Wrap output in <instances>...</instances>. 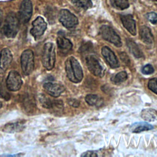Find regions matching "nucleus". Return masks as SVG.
Listing matches in <instances>:
<instances>
[{"mask_svg": "<svg viewBox=\"0 0 157 157\" xmlns=\"http://www.w3.org/2000/svg\"><path fill=\"white\" fill-rule=\"evenodd\" d=\"M58 48L61 53L66 54L70 52L72 47L71 42L64 36H59L57 39Z\"/></svg>", "mask_w": 157, "mask_h": 157, "instance_id": "f3484780", "label": "nucleus"}, {"mask_svg": "<svg viewBox=\"0 0 157 157\" xmlns=\"http://www.w3.org/2000/svg\"><path fill=\"white\" fill-rule=\"evenodd\" d=\"M65 69L67 78L74 83H79L83 78V71L78 61L73 56L65 62Z\"/></svg>", "mask_w": 157, "mask_h": 157, "instance_id": "f257e3e1", "label": "nucleus"}, {"mask_svg": "<svg viewBox=\"0 0 157 157\" xmlns=\"http://www.w3.org/2000/svg\"><path fill=\"white\" fill-rule=\"evenodd\" d=\"M101 53L111 67L116 68L119 67L120 64L115 53L108 47H103L101 50Z\"/></svg>", "mask_w": 157, "mask_h": 157, "instance_id": "f8f14e48", "label": "nucleus"}, {"mask_svg": "<svg viewBox=\"0 0 157 157\" xmlns=\"http://www.w3.org/2000/svg\"><path fill=\"white\" fill-rule=\"evenodd\" d=\"M22 104L23 107L26 113L29 114L35 112L36 108V102L33 95L30 94H26L23 98Z\"/></svg>", "mask_w": 157, "mask_h": 157, "instance_id": "2eb2a0df", "label": "nucleus"}, {"mask_svg": "<svg viewBox=\"0 0 157 157\" xmlns=\"http://www.w3.org/2000/svg\"><path fill=\"white\" fill-rule=\"evenodd\" d=\"M86 64L89 71L94 75L102 77L104 75V69L98 59L94 55L86 57Z\"/></svg>", "mask_w": 157, "mask_h": 157, "instance_id": "0eeeda50", "label": "nucleus"}, {"mask_svg": "<svg viewBox=\"0 0 157 157\" xmlns=\"http://www.w3.org/2000/svg\"><path fill=\"white\" fill-rule=\"evenodd\" d=\"M147 20L151 22L152 24L157 23V13L155 12H149L147 13Z\"/></svg>", "mask_w": 157, "mask_h": 157, "instance_id": "c756f323", "label": "nucleus"}, {"mask_svg": "<svg viewBox=\"0 0 157 157\" xmlns=\"http://www.w3.org/2000/svg\"><path fill=\"white\" fill-rule=\"evenodd\" d=\"M154 72V69L153 67V66L150 64H148L145 66H144L142 68V72L144 74H151L152 73H153Z\"/></svg>", "mask_w": 157, "mask_h": 157, "instance_id": "7c9ffc66", "label": "nucleus"}, {"mask_svg": "<svg viewBox=\"0 0 157 157\" xmlns=\"http://www.w3.org/2000/svg\"><path fill=\"white\" fill-rule=\"evenodd\" d=\"M47 28V23L41 17H37L32 23V28L30 33L32 36L37 38L41 36L45 32Z\"/></svg>", "mask_w": 157, "mask_h": 157, "instance_id": "9d476101", "label": "nucleus"}, {"mask_svg": "<svg viewBox=\"0 0 157 157\" xmlns=\"http://www.w3.org/2000/svg\"><path fill=\"white\" fill-rule=\"evenodd\" d=\"M128 78L127 73L125 71H121L117 73L112 77L111 80L113 83H120L125 81Z\"/></svg>", "mask_w": 157, "mask_h": 157, "instance_id": "393cba45", "label": "nucleus"}, {"mask_svg": "<svg viewBox=\"0 0 157 157\" xmlns=\"http://www.w3.org/2000/svg\"><path fill=\"white\" fill-rule=\"evenodd\" d=\"M12 61V55L7 48H3L0 53V69L5 71L10 65Z\"/></svg>", "mask_w": 157, "mask_h": 157, "instance_id": "ddd939ff", "label": "nucleus"}, {"mask_svg": "<svg viewBox=\"0 0 157 157\" xmlns=\"http://www.w3.org/2000/svg\"><path fill=\"white\" fill-rule=\"evenodd\" d=\"M8 88L3 82L0 83V96L6 100H9L10 99V95L8 92Z\"/></svg>", "mask_w": 157, "mask_h": 157, "instance_id": "bb28decb", "label": "nucleus"}, {"mask_svg": "<svg viewBox=\"0 0 157 157\" xmlns=\"http://www.w3.org/2000/svg\"><path fill=\"white\" fill-rule=\"evenodd\" d=\"M148 86L150 90L157 94V78H151L148 81Z\"/></svg>", "mask_w": 157, "mask_h": 157, "instance_id": "c85d7f7f", "label": "nucleus"}, {"mask_svg": "<svg viewBox=\"0 0 157 157\" xmlns=\"http://www.w3.org/2000/svg\"><path fill=\"white\" fill-rule=\"evenodd\" d=\"M100 34L104 39L113 44L117 47L122 45L120 37L113 28L107 25H102L100 28Z\"/></svg>", "mask_w": 157, "mask_h": 157, "instance_id": "39448f33", "label": "nucleus"}, {"mask_svg": "<svg viewBox=\"0 0 157 157\" xmlns=\"http://www.w3.org/2000/svg\"><path fill=\"white\" fill-rule=\"evenodd\" d=\"M19 29V18L14 12H10L6 16L3 33L7 37H14Z\"/></svg>", "mask_w": 157, "mask_h": 157, "instance_id": "f03ea898", "label": "nucleus"}, {"mask_svg": "<svg viewBox=\"0 0 157 157\" xmlns=\"http://www.w3.org/2000/svg\"><path fill=\"white\" fill-rule=\"evenodd\" d=\"M38 99L42 106L46 109H51L52 100L50 99L48 97L43 94H40L38 96Z\"/></svg>", "mask_w": 157, "mask_h": 157, "instance_id": "a878e982", "label": "nucleus"}, {"mask_svg": "<svg viewBox=\"0 0 157 157\" xmlns=\"http://www.w3.org/2000/svg\"><path fill=\"white\" fill-rule=\"evenodd\" d=\"M127 46L130 52L136 58H139L143 56V53L139 47V46L132 40L127 39L126 40Z\"/></svg>", "mask_w": 157, "mask_h": 157, "instance_id": "aec40b11", "label": "nucleus"}, {"mask_svg": "<svg viewBox=\"0 0 157 157\" xmlns=\"http://www.w3.org/2000/svg\"><path fill=\"white\" fill-rule=\"evenodd\" d=\"M59 21L67 29L74 28L78 23L77 17L67 9H61L59 11Z\"/></svg>", "mask_w": 157, "mask_h": 157, "instance_id": "423d86ee", "label": "nucleus"}, {"mask_svg": "<svg viewBox=\"0 0 157 157\" xmlns=\"http://www.w3.org/2000/svg\"><path fill=\"white\" fill-rule=\"evenodd\" d=\"M33 13V4L31 0H23L20 6L18 18L22 23H27Z\"/></svg>", "mask_w": 157, "mask_h": 157, "instance_id": "6e6552de", "label": "nucleus"}, {"mask_svg": "<svg viewBox=\"0 0 157 157\" xmlns=\"http://www.w3.org/2000/svg\"><path fill=\"white\" fill-rule=\"evenodd\" d=\"M120 58L121 59V61L125 63L126 64L128 65L130 63V60H129V58L128 57V56L124 52H122L120 54Z\"/></svg>", "mask_w": 157, "mask_h": 157, "instance_id": "2f4dec72", "label": "nucleus"}, {"mask_svg": "<svg viewBox=\"0 0 157 157\" xmlns=\"http://www.w3.org/2000/svg\"><path fill=\"white\" fill-rule=\"evenodd\" d=\"M43 87L45 91L50 96L57 98L64 91L65 88L63 85L57 83L46 82L44 84Z\"/></svg>", "mask_w": 157, "mask_h": 157, "instance_id": "9b49d317", "label": "nucleus"}, {"mask_svg": "<svg viewBox=\"0 0 157 157\" xmlns=\"http://www.w3.org/2000/svg\"><path fill=\"white\" fill-rule=\"evenodd\" d=\"M67 102H68V104L70 105H71V106H72L74 107H78L79 104H80V102H79V101L78 100H77L75 99H74V98H69V99H67Z\"/></svg>", "mask_w": 157, "mask_h": 157, "instance_id": "473e14b6", "label": "nucleus"}, {"mask_svg": "<svg viewBox=\"0 0 157 157\" xmlns=\"http://www.w3.org/2000/svg\"><path fill=\"white\" fill-rule=\"evenodd\" d=\"M141 117L145 121H154L157 118V111L153 109H144L141 112Z\"/></svg>", "mask_w": 157, "mask_h": 157, "instance_id": "412c9836", "label": "nucleus"}, {"mask_svg": "<svg viewBox=\"0 0 157 157\" xmlns=\"http://www.w3.org/2000/svg\"><path fill=\"white\" fill-rule=\"evenodd\" d=\"M1 107H2V103L1 102H0V108H1Z\"/></svg>", "mask_w": 157, "mask_h": 157, "instance_id": "c9c22d12", "label": "nucleus"}, {"mask_svg": "<svg viewBox=\"0 0 157 157\" xmlns=\"http://www.w3.org/2000/svg\"><path fill=\"white\" fill-rule=\"evenodd\" d=\"M24 128L23 123L21 121H15L13 123H9L4 126V131L7 132H16L21 131Z\"/></svg>", "mask_w": 157, "mask_h": 157, "instance_id": "6ab92c4d", "label": "nucleus"}, {"mask_svg": "<svg viewBox=\"0 0 157 157\" xmlns=\"http://www.w3.org/2000/svg\"><path fill=\"white\" fill-rule=\"evenodd\" d=\"M153 128V126L145 122H136L130 127V131L134 133H139L145 131L151 130Z\"/></svg>", "mask_w": 157, "mask_h": 157, "instance_id": "a211bd4d", "label": "nucleus"}, {"mask_svg": "<svg viewBox=\"0 0 157 157\" xmlns=\"http://www.w3.org/2000/svg\"><path fill=\"white\" fill-rule=\"evenodd\" d=\"M2 17H3L2 12L1 9H0V27H1V24H2Z\"/></svg>", "mask_w": 157, "mask_h": 157, "instance_id": "f704fd0d", "label": "nucleus"}, {"mask_svg": "<svg viewBox=\"0 0 157 157\" xmlns=\"http://www.w3.org/2000/svg\"><path fill=\"white\" fill-rule=\"evenodd\" d=\"M110 1L112 6L120 10L126 9L129 6L128 0H110Z\"/></svg>", "mask_w": 157, "mask_h": 157, "instance_id": "5701e85b", "label": "nucleus"}, {"mask_svg": "<svg viewBox=\"0 0 157 157\" xmlns=\"http://www.w3.org/2000/svg\"><path fill=\"white\" fill-rule=\"evenodd\" d=\"M121 23L126 30L132 36L136 34V22L131 15H122L120 17Z\"/></svg>", "mask_w": 157, "mask_h": 157, "instance_id": "4468645a", "label": "nucleus"}, {"mask_svg": "<svg viewBox=\"0 0 157 157\" xmlns=\"http://www.w3.org/2000/svg\"><path fill=\"white\" fill-rule=\"evenodd\" d=\"M51 109H53L56 112L61 111L63 109V102L60 100H52Z\"/></svg>", "mask_w": 157, "mask_h": 157, "instance_id": "cd10ccee", "label": "nucleus"}, {"mask_svg": "<svg viewBox=\"0 0 157 157\" xmlns=\"http://www.w3.org/2000/svg\"><path fill=\"white\" fill-rule=\"evenodd\" d=\"M42 62L44 67L50 71L52 70L55 63V45L52 42L46 43L43 48Z\"/></svg>", "mask_w": 157, "mask_h": 157, "instance_id": "7ed1b4c3", "label": "nucleus"}, {"mask_svg": "<svg viewBox=\"0 0 157 157\" xmlns=\"http://www.w3.org/2000/svg\"><path fill=\"white\" fill-rule=\"evenodd\" d=\"M82 156H99V155L97 153V151H87L84 152L83 154L81 155Z\"/></svg>", "mask_w": 157, "mask_h": 157, "instance_id": "72a5a7b5", "label": "nucleus"}, {"mask_svg": "<svg viewBox=\"0 0 157 157\" xmlns=\"http://www.w3.org/2000/svg\"><path fill=\"white\" fill-rule=\"evenodd\" d=\"M85 101L87 104L91 106H100L103 103L102 99L96 94H90L86 96Z\"/></svg>", "mask_w": 157, "mask_h": 157, "instance_id": "4be33fe9", "label": "nucleus"}, {"mask_svg": "<svg viewBox=\"0 0 157 157\" xmlns=\"http://www.w3.org/2000/svg\"><path fill=\"white\" fill-rule=\"evenodd\" d=\"M152 1H157V0H152Z\"/></svg>", "mask_w": 157, "mask_h": 157, "instance_id": "e433bc0d", "label": "nucleus"}, {"mask_svg": "<svg viewBox=\"0 0 157 157\" xmlns=\"http://www.w3.org/2000/svg\"><path fill=\"white\" fill-rule=\"evenodd\" d=\"M20 62L23 73L26 75L31 74L34 67V54L33 51L29 49L25 50L21 55Z\"/></svg>", "mask_w": 157, "mask_h": 157, "instance_id": "20e7f679", "label": "nucleus"}, {"mask_svg": "<svg viewBox=\"0 0 157 157\" xmlns=\"http://www.w3.org/2000/svg\"><path fill=\"white\" fill-rule=\"evenodd\" d=\"M71 2L75 6L84 9H87L92 6L91 0H71Z\"/></svg>", "mask_w": 157, "mask_h": 157, "instance_id": "b1692460", "label": "nucleus"}, {"mask_svg": "<svg viewBox=\"0 0 157 157\" xmlns=\"http://www.w3.org/2000/svg\"><path fill=\"white\" fill-rule=\"evenodd\" d=\"M6 84L10 91H17L20 90L22 85V80L20 74L15 71H10L7 77Z\"/></svg>", "mask_w": 157, "mask_h": 157, "instance_id": "1a4fd4ad", "label": "nucleus"}, {"mask_svg": "<svg viewBox=\"0 0 157 157\" xmlns=\"http://www.w3.org/2000/svg\"><path fill=\"white\" fill-rule=\"evenodd\" d=\"M139 36L142 41L147 44H151L153 42V36L151 31L146 26H141L139 28Z\"/></svg>", "mask_w": 157, "mask_h": 157, "instance_id": "dca6fc26", "label": "nucleus"}]
</instances>
